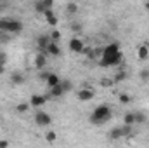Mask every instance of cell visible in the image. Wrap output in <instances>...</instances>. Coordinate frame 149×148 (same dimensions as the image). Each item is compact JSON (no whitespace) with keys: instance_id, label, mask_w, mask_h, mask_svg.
Wrapping results in <instances>:
<instances>
[{"instance_id":"cell-1","label":"cell","mask_w":149,"mask_h":148,"mask_svg":"<svg viewBox=\"0 0 149 148\" xmlns=\"http://www.w3.org/2000/svg\"><path fill=\"white\" fill-rule=\"evenodd\" d=\"M123 59V52L116 42H111L102 47V58L99 59V65L108 68V66H118Z\"/></svg>"},{"instance_id":"cell-2","label":"cell","mask_w":149,"mask_h":148,"mask_svg":"<svg viewBox=\"0 0 149 148\" xmlns=\"http://www.w3.org/2000/svg\"><path fill=\"white\" fill-rule=\"evenodd\" d=\"M111 117H113V111H111V108H109L108 105H97V106L92 110L88 120H90L94 125H102V124L109 122Z\"/></svg>"},{"instance_id":"cell-3","label":"cell","mask_w":149,"mask_h":148,"mask_svg":"<svg viewBox=\"0 0 149 148\" xmlns=\"http://www.w3.org/2000/svg\"><path fill=\"white\" fill-rule=\"evenodd\" d=\"M23 30V21L16 19V18H0V33H19Z\"/></svg>"},{"instance_id":"cell-4","label":"cell","mask_w":149,"mask_h":148,"mask_svg":"<svg viewBox=\"0 0 149 148\" xmlns=\"http://www.w3.org/2000/svg\"><path fill=\"white\" fill-rule=\"evenodd\" d=\"M35 124H37L38 127H47V125H50L52 124V117L47 113V111H37L35 113Z\"/></svg>"},{"instance_id":"cell-5","label":"cell","mask_w":149,"mask_h":148,"mask_svg":"<svg viewBox=\"0 0 149 148\" xmlns=\"http://www.w3.org/2000/svg\"><path fill=\"white\" fill-rule=\"evenodd\" d=\"M94 96H95V92H94V89H90V87H81V89L76 92V98H78L80 101H90V99H94Z\"/></svg>"},{"instance_id":"cell-6","label":"cell","mask_w":149,"mask_h":148,"mask_svg":"<svg viewBox=\"0 0 149 148\" xmlns=\"http://www.w3.org/2000/svg\"><path fill=\"white\" fill-rule=\"evenodd\" d=\"M83 47H85V44H83V40H81V38L73 37L71 40H70V51H71V52H76V54H81Z\"/></svg>"},{"instance_id":"cell-7","label":"cell","mask_w":149,"mask_h":148,"mask_svg":"<svg viewBox=\"0 0 149 148\" xmlns=\"http://www.w3.org/2000/svg\"><path fill=\"white\" fill-rule=\"evenodd\" d=\"M52 5H54V4H52V0H40V2H35V5H33V7H35V11H37V12L45 14L47 11H50V9H52Z\"/></svg>"},{"instance_id":"cell-8","label":"cell","mask_w":149,"mask_h":148,"mask_svg":"<svg viewBox=\"0 0 149 148\" xmlns=\"http://www.w3.org/2000/svg\"><path fill=\"white\" fill-rule=\"evenodd\" d=\"M47 96H43V94H33L31 98H30V106H33V108H40V106H43L45 103H47Z\"/></svg>"},{"instance_id":"cell-9","label":"cell","mask_w":149,"mask_h":148,"mask_svg":"<svg viewBox=\"0 0 149 148\" xmlns=\"http://www.w3.org/2000/svg\"><path fill=\"white\" fill-rule=\"evenodd\" d=\"M45 66H47V54L45 52H38L37 56H35V68L43 70Z\"/></svg>"},{"instance_id":"cell-10","label":"cell","mask_w":149,"mask_h":148,"mask_svg":"<svg viewBox=\"0 0 149 148\" xmlns=\"http://www.w3.org/2000/svg\"><path fill=\"white\" fill-rule=\"evenodd\" d=\"M49 44H50V37L49 35H40L37 38V45H38V49H40V52H45L47 47H49Z\"/></svg>"},{"instance_id":"cell-11","label":"cell","mask_w":149,"mask_h":148,"mask_svg":"<svg viewBox=\"0 0 149 148\" xmlns=\"http://www.w3.org/2000/svg\"><path fill=\"white\" fill-rule=\"evenodd\" d=\"M137 58H139L141 61H146L149 58V45L148 44H141V45L137 47Z\"/></svg>"},{"instance_id":"cell-12","label":"cell","mask_w":149,"mask_h":148,"mask_svg":"<svg viewBox=\"0 0 149 148\" xmlns=\"http://www.w3.org/2000/svg\"><path fill=\"white\" fill-rule=\"evenodd\" d=\"M45 84H47L49 89H52V87H56V85L61 84V78H59L56 73H49L47 75V78H45Z\"/></svg>"},{"instance_id":"cell-13","label":"cell","mask_w":149,"mask_h":148,"mask_svg":"<svg viewBox=\"0 0 149 148\" xmlns=\"http://www.w3.org/2000/svg\"><path fill=\"white\" fill-rule=\"evenodd\" d=\"M45 54H47V56H59V54H61V47H59L56 42H50L49 47H47V51H45Z\"/></svg>"},{"instance_id":"cell-14","label":"cell","mask_w":149,"mask_h":148,"mask_svg":"<svg viewBox=\"0 0 149 148\" xmlns=\"http://www.w3.org/2000/svg\"><path fill=\"white\" fill-rule=\"evenodd\" d=\"M123 125H130V127L135 125V111H127L123 115Z\"/></svg>"},{"instance_id":"cell-15","label":"cell","mask_w":149,"mask_h":148,"mask_svg":"<svg viewBox=\"0 0 149 148\" xmlns=\"http://www.w3.org/2000/svg\"><path fill=\"white\" fill-rule=\"evenodd\" d=\"M24 75L21 73V72H14V73L10 75V84L12 85H21V84H24Z\"/></svg>"},{"instance_id":"cell-16","label":"cell","mask_w":149,"mask_h":148,"mask_svg":"<svg viewBox=\"0 0 149 148\" xmlns=\"http://www.w3.org/2000/svg\"><path fill=\"white\" fill-rule=\"evenodd\" d=\"M64 94H66V92H64V89L61 87V84H59V85H56V87H52V89H50V92H49V96H50V98H54V99L63 98Z\"/></svg>"},{"instance_id":"cell-17","label":"cell","mask_w":149,"mask_h":148,"mask_svg":"<svg viewBox=\"0 0 149 148\" xmlns=\"http://www.w3.org/2000/svg\"><path fill=\"white\" fill-rule=\"evenodd\" d=\"M108 138H109L111 141L121 140V138H123V131H121V127H113L111 131H109V134H108Z\"/></svg>"},{"instance_id":"cell-18","label":"cell","mask_w":149,"mask_h":148,"mask_svg":"<svg viewBox=\"0 0 149 148\" xmlns=\"http://www.w3.org/2000/svg\"><path fill=\"white\" fill-rule=\"evenodd\" d=\"M43 16H45V19H47V25H50V26H56V25H57V18H56V14H54L52 9L47 11Z\"/></svg>"},{"instance_id":"cell-19","label":"cell","mask_w":149,"mask_h":148,"mask_svg":"<svg viewBox=\"0 0 149 148\" xmlns=\"http://www.w3.org/2000/svg\"><path fill=\"white\" fill-rule=\"evenodd\" d=\"M125 78H127V72H125V70H116V75L113 77V82L118 84V82H121V80H125Z\"/></svg>"},{"instance_id":"cell-20","label":"cell","mask_w":149,"mask_h":148,"mask_svg":"<svg viewBox=\"0 0 149 148\" xmlns=\"http://www.w3.org/2000/svg\"><path fill=\"white\" fill-rule=\"evenodd\" d=\"M45 140H47V143H56L57 132H56V131H47V132H45Z\"/></svg>"},{"instance_id":"cell-21","label":"cell","mask_w":149,"mask_h":148,"mask_svg":"<svg viewBox=\"0 0 149 148\" xmlns=\"http://www.w3.org/2000/svg\"><path fill=\"white\" fill-rule=\"evenodd\" d=\"M118 98H120V103H121V105H130V101H132V96L127 94V92H121Z\"/></svg>"},{"instance_id":"cell-22","label":"cell","mask_w":149,"mask_h":148,"mask_svg":"<svg viewBox=\"0 0 149 148\" xmlns=\"http://www.w3.org/2000/svg\"><path fill=\"white\" fill-rule=\"evenodd\" d=\"M148 120V117L142 111H135V124H144Z\"/></svg>"},{"instance_id":"cell-23","label":"cell","mask_w":149,"mask_h":148,"mask_svg":"<svg viewBox=\"0 0 149 148\" xmlns=\"http://www.w3.org/2000/svg\"><path fill=\"white\" fill-rule=\"evenodd\" d=\"M49 37H50V42H56V44H57V42L61 40V32H59V30H52Z\"/></svg>"},{"instance_id":"cell-24","label":"cell","mask_w":149,"mask_h":148,"mask_svg":"<svg viewBox=\"0 0 149 148\" xmlns=\"http://www.w3.org/2000/svg\"><path fill=\"white\" fill-rule=\"evenodd\" d=\"M66 12H68V14H76V12H78V5L73 4V2H70V4L66 5Z\"/></svg>"},{"instance_id":"cell-25","label":"cell","mask_w":149,"mask_h":148,"mask_svg":"<svg viewBox=\"0 0 149 148\" xmlns=\"http://www.w3.org/2000/svg\"><path fill=\"white\" fill-rule=\"evenodd\" d=\"M16 110L19 111V113H26V111L30 110V103H19L16 106Z\"/></svg>"},{"instance_id":"cell-26","label":"cell","mask_w":149,"mask_h":148,"mask_svg":"<svg viewBox=\"0 0 149 148\" xmlns=\"http://www.w3.org/2000/svg\"><path fill=\"white\" fill-rule=\"evenodd\" d=\"M61 87L64 89V92H68V91L73 89V84H71L70 80H61Z\"/></svg>"},{"instance_id":"cell-27","label":"cell","mask_w":149,"mask_h":148,"mask_svg":"<svg viewBox=\"0 0 149 148\" xmlns=\"http://www.w3.org/2000/svg\"><path fill=\"white\" fill-rule=\"evenodd\" d=\"M139 77H141V80H144V82H149V68H144V70H141V72H139Z\"/></svg>"},{"instance_id":"cell-28","label":"cell","mask_w":149,"mask_h":148,"mask_svg":"<svg viewBox=\"0 0 149 148\" xmlns=\"http://www.w3.org/2000/svg\"><path fill=\"white\" fill-rule=\"evenodd\" d=\"M113 84H114L113 78H102V80H101V85H102V87H111Z\"/></svg>"},{"instance_id":"cell-29","label":"cell","mask_w":149,"mask_h":148,"mask_svg":"<svg viewBox=\"0 0 149 148\" xmlns=\"http://www.w3.org/2000/svg\"><path fill=\"white\" fill-rule=\"evenodd\" d=\"M5 63H7V56L5 52H0V66H5Z\"/></svg>"},{"instance_id":"cell-30","label":"cell","mask_w":149,"mask_h":148,"mask_svg":"<svg viewBox=\"0 0 149 148\" xmlns=\"http://www.w3.org/2000/svg\"><path fill=\"white\" fill-rule=\"evenodd\" d=\"M0 42H2V44L9 42V35H7V33H0Z\"/></svg>"},{"instance_id":"cell-31","label":"cell","mask_w":149,"mask_h":148,"mask_svg":"<svg viewBox=\"0 0 149 148\" xmlns=\"http://www.w3.org/2000/svg\"><path fill=\"white\" fill-rule=\"evenodd\" d=\"M0 148H9V141L7 140H0Z\"/></svg>"},{"instance_id":"cell-32","label":"cell","mask_w":149,"mask_h":148,"mask_svg":"<svg viewBox=\"0 0 149 148\" xmlns=\"http://www.w3.org/2000/svg\"><path fill=\"white\" fill-rule=\"evenodd\" d=\"M71 28H73V32H80V30H81V25L76 23V25H71Z\"/></svg>"},{"instance_id":"cell-33","label":"cell","mask_w":149,"mask_h":148,"mask_svg":"<svg viewBox=\"0 0 149 148\" xmlns=\"http://www.w3.org/2000/svg\"><path fill=\"white\" fill-rule=\"evenodd\" d=\"M144 9H146V11H149V2H144Z\"/></svg>"},{"instance_id":"cell-34","label":"cell","mask_w":149,"mask_h":148,"mask_svg":"<svg viewBox=\"0 0 149 148\" xmlns=\"http://www.w3.org/2000/svg\"><path fill=\"white\" fill-rule=\"evenodd\" d=\"M3 68H5V66H0V75L3 73Z\"/></svg>"}]
</instances>
